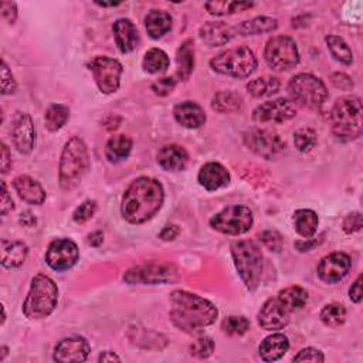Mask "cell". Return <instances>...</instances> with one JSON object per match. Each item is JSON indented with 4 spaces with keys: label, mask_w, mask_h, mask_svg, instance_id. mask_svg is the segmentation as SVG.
Segmentation results:
<instances>
[{
    "label": "cell",
    "mask_w": 363,
    "mask_h": 363,
    "mask_svg": "<svg viewBox=\"0 0 363 363\" xmlns=\"http://www.w3.org/2000/svg\"><path fill=\"white\" fill-rule=\"evenodd\" d=\"M164 200L162 183L148 176H140L125 190L121 204L122 217L131 225H142L161 210Z\"/></svg>",
    "instance_id": "6da1fadb"
},
{
    "label": "cell",
    "mask_w": 363,
    "mask_h": 363,
    "mask_svg": "<svg viewBox=\"0 0 363 363\" xmlns=\"http://www.w3.org/2000/svg\"><path fill=\"white\" fill-rule=\"evenodd\" d=\"M169 317L173 325L180 331L197 334L216 322L219 311L200 296L179 289L171 294Z\"/></svg>",
    "instance_id": "7a4b0ae2"
},
{
    "label": "cell",
    "mask_w": 363,
    "mask_h": 363,
    "mask_svg": "<svg viewBox=\"0 0 363 363\" xmlns=\"http://www.w3.org/2000/svg\"><path fill=\"white\" fill-rule=\"evenodd\" d=\"M90 169V155L86 142L80 136H72L62 150L58 182L65 192L76 189Z\"/></svg>",
    "instance_id": "3957f363"
},
{
    "label": "cell",
    "mask_w": 363,
    "mask_h": 363,
    "mask_svg": "<svg viewBox=\"0 0 363 363\" xmlns=\"http://www.w3.org/2000/svg\"><path fill=\"white\" fill-rule=\"evenodd\" d=\"M58 303V286L55 282L44 275L37 274L33 277L29 294L23 303V314L32 321L48 318Z\"/></svg>",
    "instance_id": "277c9868"
},
{
    "label": "cell",
    "mask_w": 363,
    "mask_h": 363,
    "mask_svg": "<svg viewBox=\"0 0 363 363\" xmlns=\"http://www.w3.org/2000/svg\"><path fill=\"white\" fill-rule=\"evenodd\" d=\"M334 135L341 140H352L362 135L363 110L359 97L338 98L331 110Z\"/></svg>",
    "instance_id": "5b68a950"
},
{
    "label": "cell",
    "mask_w": 363,
    "mask_h": 363,
    "mask_svg": "<svg viewBox=\"0 0 363 363\" xmlns=\"http://www.w3.org/2000/svg\"><path fill=\"white\" fill-rule=\"evenodd\" d=\"M232 256L240 278L249 291H256L263 275V253L251 240H240L232 244Z\"/></svg>",
    "instance_id": "8992f818"
},
{
    "label": "cell",
    "mask_w": 363,
    "mask_h": 363,
    "mask_svg": "<svg viewBox=\"0 0 363 363\" xmlns=\"http://www.w3.org/2000/svg\"><path fill=\"white\" fill-rule=\"evenodd\" d=\"M258 65L257 57L249 47L229 48L210 60V67L219 74L233 79H247Z\"/></svg>",
    "instance_id": "52a82bcc"
},
{
    "label": "cell",
    "mask_w": 363,
    "mask_h": 363,
    "mask_svg": "<svg viewBox=\"0 0 363 363\" xmlns=\"http://www.w3.org/2000/svg\"><path fill=\"white\" fill-rule=\"evenodd\" d=\"M288 95L291 103L304 108H319L328 100V88L322 80L307 72L294 76L288 83Z\"/></svg>",
    "instance_id": "ba28073f"
},
{
    "label": "cell",
    "mask_w": 363,
    "mask_h": 363,
    "mask_svg": "<svg viewBox=\"0 0 363 363\" xmlns=\"http://www.w3.org/2000/svg\"><path fill=\"white\" fill-rule=\"evenodd\" d=\"M254 223L253 211L247 206H229L214 214L210 219V227L227 236H240L247 233Z\"/></svg>",
    "instance_id": "9c48e42d"
},
{
    "label": "cell",
    "mask_w": 363,
    "mask_h": 363,
    "mask_svg": "<svg viewBox=\"0 0 363 363\" xmlns=\"http://www.w3.org/2000/svg\"><path fill=\"white\" fill-rule=\"evenodd\" d=\"M264 58L270 68L275 71H288L300 61L297 43L286 36H275L265 44Z\"/></svg>",
    "instance_id": "30bf717a"
},
{
    "label": "cell",
    "mask_w": 363,
    "mask_h": 363,
    "mask_svg": "<svg viewBox=\"0 0 363 363\" xmlns=\"http://www.w3.org/2000/svg\"><path fill=\"white\" fill-rule=\"evenodd\" d=\"M88 68L103 94H114L119 90L124 68L118 60L107 55H97L88 62Z\"/></svg>",
    "instance_id": "8fae6325"
},
{
    "label": "cell",
    "mask_w": 363,
    "mask_h": 363,
    "mask_svg": "<svg viewBox=\"0 0 363 363\" xmlns=\"http://www.w3.org/2000/svg\"><path fill=\"white\" fill-rule=\"evenodd\" d=\"M244 143L250 151L267 161L278 158L285 150V142L279 135L267 129H251L246 132Z\"/></svg>",
    "instance_id": "7c38bea8"
},
{
    "label": "cell",
    "mask_w": 363,
    "mask_h": 363,
    "mask_svg": "<svg viewBox=\"0 0 363 363\" xmlns=\"http://www.w3.org/2000/svg\"><path fill=\"white\" fill-rule=\"evenodd\" d=\"M124 279L131 284H142V285H158V284H169L178 279V271L168 264L151 263L140 267H135L129 270Z\"/></svg>",
    "instance_id": "4fadbf2b"
},
{
    "label": "cell",
    "mask_w": 363,
    "mask_h": 363,
    "mask_svg": "<svg viewBox=\"0 0 363 363\" xmlns=\"http://www.w3.org/2000/svg\"><path fill=\"white\" fill-rule=\"evenodd\" d=\"M79 246L70 239H55L46 253V263L54 271H67L79 261Z\"/></svg>",
    "instance_id": "5bb4252c"
},
{
    "label": "cell",
    "mask_w": 363,
    "mask_h": 363,
    "mask_svg": "<svg viewBox=\"0 0 363 363\" xmlns=\"http://www.w3.org/2000/svg\"><path fill=\"white\" fill-rule=\"evenodd\" d=\"M296 115V105L286 98L267 101L253 111V119L258 124H284Z\"/></svg>",
    "instance_id": "9a60e30c"
},
{
    "label": "cell",
    "mask_w": 363,
    "mask_h": 363,
    "mask_svg": "<svg viewBox=\"0 0 363 363\" xmlns=\"http://www.w3.org/2000/svg\"><path fill=\"white\" fill-rule=\"evenodd\" d=\"M12 142L15 148L23 155H29L34 150L36 126L29 114L16 112L12 125Z\"/></svg>",
    "instance_id": "2e32d148"
},
{
    "label": "cell",
    "mask_w": 363,
    "mask_h": 363,
    "mask_svg": "<svg viewBox=\"0 0 363 363\" xmlns=\"http://www.w3.org/2000/svg\"><path fill=\"white\" fill-rule=\"evenodd\" d=\"M352 260L345 253H332L322 258L318 265V277L326 284H336L342 281L350 271Z\"/></svg>",
    "instance_id": "e0dca14e"
},
{
    "label": "cell",
    "mask_w": 363,
    "mask_h": 363,
    "mask_svg": "<svg viewBox=\"0 0 363 363\" xmlns=\"http://www.w3.org/2000/svg\"><path fill=\"white\" fill-rule=\"evenodd\" d=\"M91 348L81 336H71L60 341L54 349L53 359L60 363H79L86 362Z\"/></svg>",
    "instance_id": "ac0fdd59"
},
{
    "label": "cell",
    "mask_w": 363,
    "mask_h": 363,
    "mask_svg": "<svg viewBox=\"0 0 363 363\" xmlns=\"http://www.w3.org/2000/svg\"><path fill=\"white\" fill-rule=\"evenodd\" d=\"M258 325L265 331H279L289 324V312L277 298H270L261 307L257 315Z\"/></svg>",
    "instance_id": "d6986e66"
},
{
    "label": "cell",
    "mask_w": 363,
    "mask_h": 363,
    "mask_svg": "<svg viewBox=\"0 0 363 363\" xmlns=\"http://www.w3.org/2000/svg\"><path fill=\"white\" fill-rule=\"evenodd\" d=\"M199 36L206 46L219 47L232 41L237 36V32L236 27L225 22H209L200 27Z\"/></svg>",
    "instance_id": "ffe728a7"
},
{
    "label": "cell",
    "mask_w": 363,
    "mask_h": 363,
    "mask_svg": "<svg viewBox=\"0 0 363 363\" xmlns=\"http://www.w3.org/2000/svg\"><path fill=\"white\" fill-rule=\"evenodd\" d=\"M199 183L209 192L222 189L229 185L230 182V173L227 169L217 162H209L202 166L199 172Z\"/></svg>",
    "instance_id": "44dd1931"
},
{
    "label": "cell",
    "mask_w": 363,
    "mask_h": 363,
    "mask_svg": "<svg viewBox=\"0 0 363 363\" xmlns=\"http://www.w3.org/2000/svg\"><path fill=\"white\" fill-rule=\"evenodd\" d=\"M158 164L161 168L169 172L183 171L189 164V154L185 148L176 143L165 145L158 152Z\"/></svg>",
    "instance_id": "7402d4cb"
},
{
    "label": "cell",
    "mask_w": 363,
    "mask_h": 363,
    "mask_svg": "<svg viewBox=\"0 0 363 363\" xmlns=\"http://www.w3.org/2000/svg\"><path fill=\"white\" fill-rule=\"evenodd\" d=\"M173 117L178 124L185 128L196 129L204 125L206 122V112L204 110L193 101H183L173 108Z\"/></svg>",
    "instance_id": "603a6c76"
},
{
    "label": "cell",
    "mask_w": 363,
    "mask_h": 363,
    "mask_svg": "<svg viewBox=\"0 0 363 363\" xmlns=\"http://www.w3.org/2000/svg\"><path fill=\"white\" fill-rule=\"evenodd\" d=\"M13 186H15L18 194L20 196V199L29 204L40 206L46 200V192L43 189V186L27 175L18 176L13 180Z\"/></svg>",
    "instance_id": "cb8c5ba5"
},
{
    "label": "cell",
    "mask_w": 363,
    "mask_h": 363,
    "mask_svg": "<svg viewBox=\"0 0 363 363\" xmlns=\"http://www.w3.org/2000/svg\"><path fill=\"white\" fill-rule=\"evenodd\" d=\"M0 253H2V265L5 268H19L25 264L29 256V247L16 240H6L4 239L0 243Z\"/></svg>",
    "instance_id": "d4e9b609"
},
{
    "label": "cell",
    "mask_w": 363,
    "mask_h": 363,
    "mask_svg": "<svg viewBox=\"0 0 363 363\" xmlns=\"http://www.w3.org/2000/svg\"><path fill=\"white\" fill-rule=\"evenodd\" d=\"M115 43L121 53H131L135 50L139 36L135 25L129 19H118L112 26Z\"/></svg>",
    "instance_id": "484cf974"
},
{
    "label": "cell",
    "mask_w": 363,
    "mask_h": 363,
    "mask_svg": "<svg viewBox=\"0 0 363 363\" xmlns=\"http://www.w3.org/2000/svg\"><path fill=\"white\" fill-rule=\"evenodd\" d=\"M289 349V341L285 335L282 334H274L267 336L260 348V356L264 362H275L278 359H281Z\"/></svg>",
    "instance_id": "4316f807"
},
{
    "label": "cell",
    "mask_w": 363,
    "mask_h": 363,
    "mask_svg": "<svg viewBox=\"0 0 363 363\" xmlns=\"http://www.w3.org/2000/svg\"><path fill=\"white\" fill-rule=\"evenodd\" d=\"M277 300L288 312H294L305 307V304L308 303V293L303 286L293 285L281 289L277 296Z\"/></svg>",
    "instance_id": "83f0119b"
},
{
    "label": "cell",
    "mask_w": 363,
    "mask_h": 363,
    "mask_svg": "<svg viewBox=\"0 0 363 363\" xmlns=\"http://www.w3.org/2000/svg\"><path fill=\"white\" fill-rule=\"evenodd\" d=\"M145 27L152 39L158 40L171 32L172 16L165 11H151L145 18Z\"/></svg>",
    "instance_id": "f1b7e54d"
},
{
    "label": "cell",
    "mask_w": 363,
    "mask_h": 363,
    "mask_svg": "<svg viewBox=\"0 0 363 363\" xmlns=\"http://www.w3.org/2000/svg\"><path fill=\"white\" fill-rule=\"evenodd\" d=\"M132 139L128 135H115L105 145V157L111 164L125 161L132 152Z\"/></svg>",
    "instance_id": "f546056e"
},
{
    "label": "cell",
    "mask_w": 363,
    "mask_h": 363,
    "mask_svg": "<svg viewBox=\"0 0 363 363\" xmlns=\"http://www.w3.org/2000/svg\"><path fill=\"white\" fill-rule=\"evenodd\" d=\"M278 29V20L270 16H257L243 22L236 27L240 36H258L264 33H272Z\"/></svg>",
    "instance_id": "4dcf8cb0"
},
{
    "label": "cell",
    "mask_w": 363,
    "mask_h": 363,
    "mask_svg": "<svg viewBox=\"0 0 363 363\" xmlns=\"http://www.w3.org/2000/svg\"><path fill=\"white\" fill-rule=\"evenodd\" d=\"M178 61V79L186 81L194 70V43L193 40H186L180 44L176 53Z\"/></svg>",
    "instance_id": "1f68e13d"
},
{
    "label": "cell",
    "mask_w": 363,
    "mask_h": 363,
    "mask_svg": "<svg viewBox=\"0 0 363 363\" xmlns=\"http://www.w3.org/2000/svg\"><path fill=\"white\" fill-rule=\"evenodd\" d=\"M293 222H294V227H296L297 233L305 239L314 237V235L318 230V225H319L318 214L310 209L297 210L294 213Z\"/></svg>",
    "instance_id": "d6a6232c"
},
{
    "label": "cell",
    "mask_w": 363,
    "mask_h": 363,
    "mask_svg": "<svg viewBox=\"0 0 363 363\" xmlns=\"http://www.w3.org/2000/svg\"><path fill=\"white\" fill-rule=\"evenodd\" d=\"M244 104L243 97L235 91H220L211 100V108L220 114H232L242 110Z\"/></svg>",
    "instance_id": "836d02e7"
},
{
    "label": "cell",
    "mask_w": 363,
    "mask_h": 363,
    "mask_svg": "<svg viewBox=\"0 0 363 363\" xmlns=\"http://www.w3.org/2000/svg\"><path fill=\"white\" fill-rule=\"evenodd\" d=\"M171 65L168 54L161 48H151L143 55L142 68L150 74H162Z\"/></svg>",
    "instance_id": "e575fe53"
},
{
    "label": "cell",
    "mask_w": 363,
    "mask_h": 363,
    "mask_svg": "<svg viewBox=\"0 0 363 363\" xmlns=\"http://www.w3.org/2000/svg\"><path fill=\"white\" fill-rule=\"evenodd\" d=\"M279 80L275 77H258L251 80L247 84V91L250 95H253L254 98H265V97H271L274 94H277L279 91Z\"/></svg>",
    "instance_id": "d590c367"
},
{
    "label": "cell",
    "mask_w": 363,
    "mask_h": 363,
    "mask_svg": "<svg viewBox=\"0 0 363 363\" xmlns=\"http://www.w3.org/2000/svg\"><path fill=\"white\" fill-rule=\"evenodd\" d=\"M325 41H326V46H328V50H329L331 55L338 62L345 64V65H350L353 62V53L342 37L331 34L325 39Z\"/></svg>",
    "instance_id": "8d00e7d4"
},
{
    "label": "cell",
    "mask_w": 363,
    "mask_h": 363,
    "mask_svg": "<svg viewBox=\"0 0 363 363\" xmlns=\"http://www.w3.org/2000/svg\"><path fill=\"white\" fill-rule=\"evenodd\" d=\"M70 118V108L64 104H53L48 107L44 115V122L46 128L50 132H57L60 131L68 121Z\"/></svg>",
    "instance_id": "74e56055"
},
{
    "label": "cell",
    "mask_w": 363,
    "mask_h": 363,
    "mask_svg": "<svg viewBox=\"0 0 363 363\" xmlns=\"http://www.w3.org/2000/svg\"><path fill=\"white\" fill-rule=\"evenodd\" d=\"M254 6L250 2H207L204 5L206 11L213 16H227L249 11Z\"/></svg>",
    "instance_id": "f35d334b"
},
{
    "label": "cell",
    "mask_w": 363,
    "mask_h": 363,
    "mask_svg": "<svg viewBox=\"0 0 363 363\" xmlns=\"http://www.w3.org/2000/svg\"><path fill=\"white\" fill-rule=\"evenodd\" d=\"M346 315H348L346 308L339 303H332L325 305L319 314L321 321L331 328H338L343 325L346 321Z\"/></svg>",
    "instance_id": "ab89813d"
},
{
    "label": "cell",
    "mask_w": 363,
    "mask_h": 363,
    "mask_svg": "<svg viewBox=\"0 0 363 363\" xmlns=\"http://www.w3.org/2000/svg\"><path fill=\"white\" fill-rule=\"evenodd\" d=\"M318 142L317 133L311 128H301L294 133V145L301 154L311 152Z\"/></svg>",
    "instance_id": "60d3db41"
},
{
    "label": "cell",
    "mask_w": 363,
    "mask_h": 363,
    "mask_svg": "<svg viewBox=\"0 0 363 363\" xmlns=\"http://www.w3.org/2000/svg\"><path fill=\"white\" fill-rule=\"evenodd\" d=\"M250 329V321L246 317H227L222 322V331L230 336H242Z\"/></svg>",
    "instance_id": "b9f144b4"
},
{
    "label": "cell",
    "mask_w": 363,
    "mask_h": 363,
    "mask_svg": "<svg viewBox=\"0 0 363 363\" xmlns=\"http://www.w3.org/2000/svg\"><path fill=\"white\" fill-rule=\"evenodd\" d=\"M97 211V202L95 200H86L83 202L72 213V219L77 225H83L91 220Z\"/></svg>",
    "instance_id": "7bdbcfd3"
},
{
    "label": "cell",
    "mask_w": 363,
    "mask_h": 363,
    "mask_svg": "<svg viewBox=\"0 0 363 363\" xmlns=\"http://www.w3.org/2000/svg\"><path fill=\"white\" fill-rule=\"evenodd\" d=\"M213 352H214V342L209 336H202V338L196 339L190 346L192 356H194L197 359H206V357L211 356Z\"/></svg>",
    "instance_id": "ee69618b"
},
{
    "label": "cell",
    "mask_w": 363,
    "mask_h": 363,
    "mask_svg": "<svg viewBox=\"0 0 363 363\" xmlns=\"http://www.w3.org/2000/svg\"><path fill=\"white\" fill-rule=\"evenodd\" d=\"M362 226H363V220H362V214L359 211L348 214L342 222V229L346 235H353L360 232Z\"/></svg>",
    "instance_id": "f6af8a7d"
},
{
    "label": "cell",
    "mask_w": 363,
    "mask_h": 363,
    "mask_svg": "<svg viewBox=\"0 0 363 363\" xmlns=\"http://www.w3.org/2000/svg\"><path fill=\"white\" fill-rule=\"evenodd\" d=\"M16 80L12 74V71L9 70L6 61H2V94L4 95H11L16 91Z\"/></svg>",
    "instance_id": "bcb514c9"
},
{
    "label": "cell",
    "mask_w": 363,
    "mask_h": 363,
    "mask_svg": "<svg viewBox=\"0 0 363 363\" xmlns=\"http://www.w3.org/2000/svg\"><path fill=\"white\" fill-rule=\"evenodd\" d=\"M261 242L263 244L270 250V251H274V253H279L282 250V237L278 232H274V230H268V232H264L261 235Z\"/></svg>",
    "instance_id": "7dc6e473"
},
{
    "label": "cell",
    "mask_w": 363,
    "mask_h": 363,
    "mask_svg": "<svg viewBox=\"0 0 363 363\" xmlns=\"http://www.w3.org/2000/svg\"><path fill=\"white\" fill-rule=\"evenodd\" d=\"M176 87V80L172 77H165L152 84V91L159 97L169 95Z\"/></svg>",
    "instance_id": "c3c4849f"
},
{
    "label": "cell",
    "mask_w": 363,
    "mask_h": 363,
    "mask_svg": "<svg viewBox=\"0 0 363 363\" xmlns=\"http://www.w3.org/2000/svg\"><path fill=\"white\" fill-rule=\"evenodd\" d=\"M294 362H325V356L319 349L305 348L294 356Z\"/></svg>",
    "instance_id": "681fc988"
},
{
    "label": "cell",
    "mask_w": 363,
    "mask_h": 363,
    "mask_svg": "<svg viewBox=\"0 0 363 363\" xmlns=\"http://www.w3.org/2000/svg\"><path fill=\"white\" fill-rule=\"evenodd\" d=\"M13 209H15V203L12 200V196L8 192L6 183L2 182V200H0V213H2V216H6Z\"/></svg>",
    "instance_id": "f907efd6"
},
{
    "label": "cell",
    "mask_w": 363,
    "mask_h": 363,
    "mask_svg": "<svg viewBox=\"0 0 363 363\" xmlns=\"http://www.w3.org/2000/svg\"><path fill=\"white\" fill-rule=\"evenodd\" d=\"M0 8H2V16L4 19L13 25L18 19V6L15 2H2L0 4Z\"/></svg>",
    "instance_id": "816d5d0a"
},
{
    "label": "cell",
    "mask_w": 363,
    "mask_h": 363,
    "mask_svg": "<svg viewBox=\"0 0 363 363\" xmlns=\"http://www.w3.org/2000/svg\"><path fill=\"white\" fill-rule=\"evenodd\" d=\"M332 80V84L336 87V88H341V90H345V91H349L353 88V83L350 80V77H348L346 74H343V72H336V74H334L331 77Z\"/></svg>",
    "instance_id": "f5cc1de1"
},
{
    "label": "cell",
    "mask_w": 363,
    "mask_h": 363,
    "mask_svg": "<svg viewBox=\"0 0 363 363\" xmlns=\"http://www.w3.org/2000/svg\"><path fill=\"white\" fill-rule=\"evenodd\" d=\"M349 298L355 304H360L362 301V275L356 278V281L349 288Z\"/></svg>",
    "instance_id": "db71d44e"
},
{
    "label": "cell",
    "mask_w": 363,
    "mask_h": 363,
    "mask_svg": "<svg viewBox=\"0 0 363 363\" xmlns=\"http://www.w3.org/2000/svg\"><path fill=\"white\" fill-rule=\"evenodd\" d=\"M178 235H179L178 226H175V225H168V226L164 227V230L161 232L159 237H161L164 242H172V240H175V239L178 237Z\"/></svg>",
    "instance_id": "11a10c76"
},
{
    "label": "cell",
    "mask_w": 363,
    "mask_h": 363,
    "mask_svg": "<svg viewBox=\"0 0 363 363\" xmlns=\"http://www.w3.org/2000/svg\"><path fill=\"white\" fill-rule=\"evenodd\" d=\"M0 166H2V173H8L9 169L12 168V157H11V152H9V148L6 147L5 143H2V164H0Z\"/></svg>",
    "instance_id": "9f6ffc18"
},
{
    "label": "cell",
    "mask_w": 363,
    "mask_h": 363,
    "mask_svg": "<svg viewBox=\"0 0 363 363\" xmlns=\"http://www.w3.org/2000/svg\"><path fill=\"white\" fill-rule=\"evenodd\" d=\"M19 223L23 226V227H34L37 225V219L36 216L32 213V211H23L20 214V219H19Z\"/></svg>",
    "instance_id": "6f0895ef"
},
{
    "label": "cell",
    "mask_w": 363,
    "mask_h": 363,
    "mask_svg": "<svg viewBox=\"0 0 363 363\" xmlns=\"http://www.w3.org/2000/svg\"><path fill=\"white\" fill-rule=\"evenodd\" d=\"M321 243V240H315V239H307V240H304V242H297L296 243V249L298 250V251H301V253H304V251H311L315 246H318Z\"/></svg>",
    "instance_id": "680465c9"
},
{
    "label": "cell",
    "mask_w": 363,
    "mask_h": 363,
    "mask_svg": "<svg viewBox=\"0 0 363 363\" xmlns=\"http://www.w3.org/2000/svg\"><path fill=\"white\" fill-rule=\"evenodd\" d=\"M88 244L93 247H100L104 243V235L103 232H94L88 236Z\"/></svg>",
    "instance_id": "91938a15"
},
{
    "label": "cell",
    "mask_w": 363,
    "mask_h": 363,
    "mask_svg": "<svg viewBox=\"0 0 363 363\" xmlns=\"http://www.w3.org/2000/svg\"><path fill=\"white\" fill-rule=\"evenodd\" d=\"M98 360L100 362H121V357L118 356V355H115L114 352H110V350H107V352H103L101 355H100V357H98Z\"/></svg>",
    "instance_id": "94428289"
},
{
    "label": "cell",
    "mask_w": 363,
    "mask_h": 363,
    "mask_svg": "<svg viewBox=\"0 0 363 363\" xmlns=\"http://www.w3.org/2000/svg\"><path fill=\"white\" fill-rule=\"evenodd\" d=\"M97 5L101 8H115V6H119L121 4H97Z\"/></svg>",
    "instance_id": "6125c7cd"
},
{
    "label": "cell",
    "mask_w": 363,
    "mask_h": 363,
    "mask_svg": "<svg viewBox=\"0 0 363 363\" xmlns=\"http://www.w3.org/2000/svg\"><path fill=\"white\" fill-rule=\"evenodd\" d=\"M8 356V348L6 346H2V356H0V360H5V357Z\"/></svg>",
    "instance_id": "be15d7a7"
}]
</instances>
